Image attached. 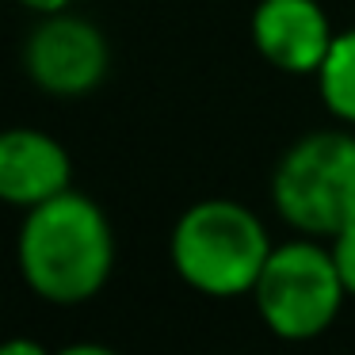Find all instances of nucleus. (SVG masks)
Instances as JSON below:
<instances>
[{
    "label": "nucleus",
    "mask_w": 355,
    "mask_h": 355,
    "mask_svg": "<svg viewBox=\"0 0 355 355\" xmlns=\"http://www.w3.org/2000/svg\"><path fill=\"white\" fill-rule=\"evenodd\" d=\"M271 248L275 245L263 222L233 199H202L187 207L168 241L176 275L207 298L252 294Z\"/></svg>",
    "instance_id": "obj_2"
},
{
    "label": "nucleus",
    "mask_w": 355,
    "mask_h": 355,
    "mask_svg": "<svg viewBox=\"0 0 355 355\" xmlns=\"http://www.w3.org/2000/svg\"><path fill=\"white\" fill-rule=\"evenodd\" d=\"M252 298L260 321L279 340H313L336 321L347 291L332 248H321L317 237H302L271 248Z\"/></svg>",
    "instance_id": "obj_4"
},
{
    "label": "nucleus",
    "mask_w": 355,
    "mask_h": 355,
    "mask_svg": "<svg viewBox=\"0 0 355 355\" xmlns=\"http://www.w3.org/2000/svg\"><path fill=\"white\" fill-rule=\"evenodd\" d=\"M54 355H119V352H115V347H107V344L80 340V344H69V347H62V352H54Z\"/></svg>",
    "instance_id": "obj_11"
},
{
    "label": "nucleus",
    "mask_w": 355,
    "mask_h": 355,
    "mask_svg": "<svg viewBox=\"0 0 355 355\" xmlns=\"http://www.w3.org/2000/svg\"><path fill=\"white\" fill-rule=\"evenodd\" d=\"M16 263L42 302L80 306L96 298L115 268V233L103 207L73 187L31 207L16 237Z\"/></svg>",
    "instance_id": "obj_1"
},
{
    "label": "nucleus",
    "mask_w": 355,
    "mask_h": 355,
    "mask_svg": "<svg viewBox=\"0 0 355 355\" xmlns=\"http://www.w3.org/2000/svg\"><path fill=\"white\" fill-rule=\"evenodd\" d=\"M73 187L69 149L35 126L0 130V202L31 210Z\"/></svg>",
    "instance_id": "obj_7"
},
{
    "label": "nucleus",
    "mask_w": 355,
    "mask_h": 355,
    "mask_svg": "<svg viewBox=\"0 0 355 355\" xmlns=\"http://www.w3.org/2000/svg\"><path fill=\"white\" fill-rule=\"evenodd\" d=\"M0 355H54L31 336H12V340H0Z\"/></svg>",
    "instance_id": "obj_10"
},
{
    "label": "nucleus",
    "mask_w": 355,
    "mask_h": 355,
    "mask_svg": "<svg viewBox=\"0 0 355 355\" xmlns=\"http://www.w3.org/2000/svg\"><path fill=\"white\" fill-rule=\"evenodd\" d=\"M332 260H336V271H340V283L344 291L355 298V225L344 230L340 237H332Z\"/></svg>",
    "instance_id": "obj_9"
},
{
    "label": "nucleus",
    "mask_w": 355,
    "mask_h": 355,
    "mask_svg": "<svg viewBox=\"0 0 355 355\" xmlns=\"http://www.w3.org/2000/svg\"><path fill=\"white\" fill-rule=\"evenodd\" d=\"M271 202L302 237H340L355 225V134L313 130L275 164Z\"/></svg>",
    "instance_id": "obj_3"
},
{
    "label": "nucleus",
    "mask_w": 355,
    "mask_h": 355,
    "mask_svg": "<svg viewBox=\"0 0 355 355\" xmlns=\"http://www.w3.org/2000/svg\"><path fill=\"white\" fill-rule=\"evenodd\" d=\"M111 65L107 39L96 24L69 12L42 16L24 42V69L46 96L77 100L103 85Z\"/></svg>",
    "instance_id": "obj_5"
},
{
    "label": "nucleus",
    "mask_w": 355,
    "mask_h": 355,
    "mask_svg": "<svg viewBox=\"0 0 355 355\" xmlns=\"http://www.w3.org/2000/svg\"><path fill=\"white\" fill-rule=\"evenodd\" d=\"M24 8H31L35 16H58V12H65L73 4V0H19Z\"/></svg>",
    "instance_id": "obj_12"
},
{
    "label": "nucleus",
    "mask_w": 355,
    "mask_h": 355,
    "mask_svg": "<svg viewBox=\"0 0 355 355\" xmlns=\"http://www.w3.org/2000/svg\"><path fill=\"white\" fill-rule=\"evenodd\" d=\"M317 92L332 119L355 126V27L340 31L317 69Z\"/></svg>",
    "instance_id": "obj_8"
},
{
    "label": "nucleus",
    "mask_w": 355,
    "mask_h": 355,
    "mask_svg": "<svg viewBox=\"0 0 355 355\" xmlns=\"http://www.w3.org/2000/svg\"><path fill=\"white\" fill-rule=\"evenodd\" d=\"M332 39L336 31L317 0H260L252 12L256 50L291 77H317Z\"/></svg>",
    "instance_id": "obj_6"
}]
</instances>
